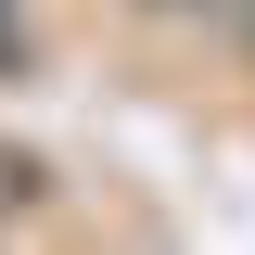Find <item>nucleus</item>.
Masks as SVG:
<instances>
[{
    "instance_id": "obj_1",
    "label": "nucleus",
    "mask_w": 255,
    "mask_h": 255,
    "mask_svg": "<svg viewBox=\"0 0 255 255\" xmlns=\"http://www.w3.org/2000/svg\"><path fill=\"white\" fill-rule=\"evenodd\" d=\"M13 64H26V13L0 0V77H13Z\"/></svg>"
},
{
    "instance_id": "obj_2",
    "label": "nucleus",
    "mask_w": 255,
    "mask_h": 255,
    "mask_svg": "<svg viewBox=\"0 0 255 255\" xmlns=\"http://www.w3.org/2000/svg\"><path fill=\"white\" fill-rule=\"evenodd\" d=\"M140 13H166V26H204V13H230V0H140Z\"/></svg>"
},
{
    "instance_id": "obj_3",
    "label": "nucleus",
    "mask_w": 255,
    "mask_h": 255,
    "mask_svg": "<svg viewBox=\"0 0 255 255\" xmlns=\"http://www.w3.org/2000/svg\"><path fill=\"white\" fill-rule=\"evenodd\" d=\"M243 38H255V0H243Z\"/></svg>"
}]
</instances>
